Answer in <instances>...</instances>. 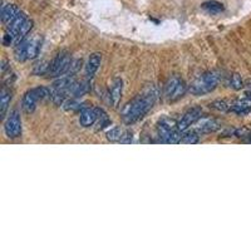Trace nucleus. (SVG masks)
Wrapping results in <instances>:
<instances>
[{
    "instance_id": "1",
    "label": "nucleus",
    "mask_w": 251,
    "mask_h": 251,
    "mask_svg": "<svg viewBox=\"0 0 251 251\" xmlns=\"http://www.w3.org/2000/svg\"><path fill=\"white\" fill-rule=\"evenodd\" d=\"M158 91L154 86L149 87L143 93L132 100L128 104H126L122 111V118L127 125L137 122L143 118L152 109L156 103Z\"/></svg>"
},
{
    "instance_id": "2",
    "label": "nucleus",
    "mask_w": 251,
    "mask_h": 251,
    "mask_svg": "<svg viewBox=\"0 0 251 251\" xmlns=\"http://www.w3.org/2000/svg\"><path fill=\"white\" fill-rule=\"evenodd\" d=\"M220 82V75L217 72H207L188 86V92L194 96H203L214 91Z\"/></svg>"
},
{
    "instance_id": "3",
    "label": "nucleus",
    "mask_w": 251,
    "mask_h": 251,
    "mask_svg": "<svg viewBox=\"0 0 251 251\" xmlns=\"http://www.w3.org/2000/svg\"><path fill=\"white\" fill-rule=\"evenodd\" d=\"M51 98V91L46 88V87H37L30 91L26 92L23 96L22 100V109L24 113L30 114L35 111L37 108V103L39 100H50Z\"/></svg>"
},
{
    "instance_id": "4",
    "label": "nucleus",
    "mask_w": 251,
    "mask_h": 251,
    "mask_svg": "<svg viewBox=\"0 0 251 251\" xmlns=\"http://www.w3.org/2000/svg\"><path fill=\"white\" fill-rule=\"evenodd\" d=\"M72 57L68 51L63 50L58 53L57 57L49 63L48 72H47V77L50 78H60L69 73V69L72 66Z\"/></svg>"
},
{
    "instance_id": "5",
    "label": "nucleus",
    "mask_w": 251,
    "mask_h": 251,
    "mask_svg": "<svg viewBox=\"0 0 251 251\" xmlns=\"http://www.w3.org/2000/svg\"><path fill=\"white\" fill-rule=\"evenodd\" d=\"M40 47H42L40 46V40L37 39V38L25 39L15 48V59H17L18 62L34 59V58H37L38 55H39Z\"/></svg>"
},
{
    "instance_id": "6",
    "label": "nucleus",
    "mask_w": 251,
    "mask_h": 251,
    "mask_svg": "<svg viewBox=\"0 0 251 251\" xmlns=\"http://www.w3.org/2000/svg\"><path fill=\"white\" fill-rule=\"evenodd\" d=\"M187 91L188 87L186 86V83L183 82V79H181L177 75H174L165 84L163 94H165L166 100H170V102H175V100H178L180 98H182Z\"/></svg>"
},
{
    "instance_id": "7",
    "label": "nucleus",
    "mask_w": 251,
    "mask_h": 251,
    "mask_svg": "<svg viewBox=\"0 0 251 251\" xmlns=\"http://www.w3.org/2000/svg\"><path fill=\"white\" fill-rule=\"evenodd\" d=\"M28 19V17L25 15V13L20 12L14 19L10 22V23L6 25V30L5 34L3 37V44L5 47L9 46H14L15 44V38H17L18 33H19L20 28L25 23V20Z\"/></svg>"
},
{
    "instance_id": "8",
    "label": "nucleus",
    "mask_w": 251,
    "mask_h": 251,
    "mask_svg": "<svg viewBox=\"0 0 251 251\" xmlns=\"http://www.w3.org/2000/svg\"><path fill=\"white\" fill-rule=\"evenodd\" d=\"M4 132H5L6 137L14 138L20 137L22 134V120H20L19 112L15 109L12 113L9 114V117L6 118L5 123H4Z\"/></svg>"
},
{
    "instance_id": "9",
    "label": "nucleus",
    "mask_w": 251,
    "mask_h": 251,
    "mask_svg": "<svg viewBox=\"0 0 251 251\" xmlns=\"http://www.w3.org/2000/svg\"><path fill=\"white\" fill-rule=\"evenodd\" d=\"M178 123H176V121L171 120V118H162L157 126V133H158V137L161 138V142L167 143L170 136L176 131L178 127Z\"/></svg>"
},
{
    "instance_id": "10",
    "label": "nucleus",
    "mask_w": 251,
    "mask_h": 251,
    "mask_svg": "<svg viewBox=\"0 0 251 251\" xmlns=\"http://www.w3.org/2000/svg\"><path fill=\"white\" fill-rule=\"evenodd\" d=\"M200 118H202V109H201L200 107H194V108L188 109V111L183 114L177 127H178L180 131L185 132L188 127H191L192 125H195Z\"/></svg>"
},
{
    "instance_id": "11",
    "label": "nucleus",
    "mask_w": 251,
    "mask_h": 251,
    "mask_svg": "<svg viewBox=\"0 0 251 251\" xmlns=\"http://www.w3.org/2000/svg\"><path fill=\"white\" fill-rule=\"evenodd\" d=\"M195 125L196 126L194 131H196L197 133H211L221 127L219 121L215 118H200Z\"/></svg>"
},
{
    "instance_id": "12",
    "label": "nucleus",
    "mask_w": 251,
    "mask_h": 251,
    "mask_svg": "<svg viewBox=\"0 0 251 251\" xmlns=\"http://www.w3.org/2000/svg\"><path fill=\"white\" fill-rule=\"evenodd\" d=\"M98 113L97 108H89V107H84L79 113V123L82 127H92L94 123L97 122Z\"/></svg>"
},
{
    "instance_id": "13",
    "label": "nucleus",
    "mask_w": 251,
    "mask_h": 251,
    "mask_svg": "<svg viewBox=\"0 0 251 251\" xmlns=\"http://www.w3.org/2000/svg\"><path fill=\"white\" fill-rule=\"evenodd\" d=\"M107 138L112 142L129 143L132 141V134L128 131H125L121 127H113L107 132Z\"/></svg>"
},
{
    "instance_id": "14",
    "label": "nucleus",
    "mask_w": 251,
    "mask_h": 251,
    "mask_svg": "<svg viewBox=\"0 0 251 251\" xmlns=\"http://www.w3.org/2000/svg\"><path fill=\"white\" fill-rule=\"evenodd\" d=\"M100 62H102V55L100 53H92L89 55L88 60L86 63V75L92 78L96 75L100 67Z\"/></svg>"
},
{
    "instance_id": "15",
    "label": "nucleus",
    "mask_w": 251,
    "mask_h": 251,
    "mask_svg": "<svg viewBox=\"0 0 251 251\" xmlns=\"http://www.w3.org/2000/svg\"><path fill=\"white\" fill-rule=\"evenodd\" d=\"M122 88H123V82L121 78H116L113 80L111 86V92H109V97H111V102L114 107L118 106L121 97H122Z\"/></svg>"
},
{
    "instance_id": "16",
    "label": "nucleus",
    "mask_w": 251,
    "mask_h": 251,
    "mask_svg": "<svg viewBox=\"0 0 251 251\" xmlns=\"http://www.w3.org/2000/svg\"><path fill=\"white\" fill-rule=\"evenodd\" d=\"M20 13L19 8H18L15 4H8V5H4L1 9V22L3 24L8 25L15 17Z\"/></svg>"
},
{
    "instance_id": "17",
    "label": "nucleus",
    "mask_w": 251,
    "mask_h": 251,
    "mask_svg": "<svg viewBox=\"0 0 251 251\" xmlns=\"http://www.w3.org/2000/svg\"><path fill=\"white\" fill-rule=\"evenodd\" d=\"M230 111L237 114H245L251 111V100L250 98H243L231 102V108Z\"/></svg>"
},
{
    "instance_id": "18",
    "label": "nucleus",
    "mask_w": 251,
    "mask_h": 251,
    "mask_svg": "<svg viewBox=\"0 0 251 251\" xmlns=\"http://www.w3.org/2000/svg\"><path fill=\"white\" fill-rule=\"evenodd\" d=\"M10 100H12V93L6 87H3L1 93H0V114H1V118L5 117Z\"/></svg>"
},
{
    "instance_id": "19",
    "label": "nucleus",
    "mask_w": 251,
    "mask_h": 251,
    "mask_svg": "<svg viewBox=\"0 0 251 251\" xmlns=\"http://www.w3.org/2000/svg\"><path fill=\"white\" fill-rule=\"evenodd\" d=\"M31 28H33V20L30 19H26L25 20V23L22 25V28H20L19 33H18L17 38H15V44L14 46H19L22 42H24V40L26 39V37H28L29 34V31L31 30Z\"/></svg>"
},
{
    "instance_id": "20",
    "label": "nucleus",
    "mask_w": 251,
    "mask_h": 251,
    "mask_svg": "<svg viewBox=\"0 0 251 251\" xmlns=\"http://www.w3.org/2000/svg\"><path fill=\"white\" fill-rule=\"evenodd\" d=\"M201 8L205 10V12L210 13V14H219V13L224 12V5L220 1H216V0H208V1H205L202 3Z\"/></svg>"
},
{
    "instance_id": "21",
    "label": "nucleus",
    "mask_w": 251,
    "mask_h": 251,
    "mask_svg": "<svg viewBox=\"0 0 251 251\" xmlns=\"http://www.w3.org/2000/svg\"><path fill=\"white\" fill-rule=\"evenodd\" d=\"M63 107H64V109H66V111H69V112L79 111V109L82 111V109L84 108V107L82 106V103H80L79 100H75V97L71 98V100H66V102L63 103Z\"/></svg>"
},
{
    "instance_id": "22",
    "label": "nucleus",
    "mask_w": 251,
    "mask_h": 251,
    "mask_svg": "<svg viewBox=\"0 0 251 251\" xmlns=\"http://www.w3.org/2000/svg\"><path fill=\"white\" fill-rule=\"evenodd\" d=\"M200 141V133H197L196 131L192 129L191 132H187L182 136V140H181V143H185V145H194V143H197Z\"/></svg>"
},
{
    "instance_id": "23",
    "label": "nucleus",
    "mask_w": 251,
    "mask_h": 251,
    "mask_svg": "<svg viewBox=\"0 0 251 251\" xmlns=\"http://www.w3.org/2000/svg\"><path fill=\"white\" fill-rule=\"evenodd\" d=\"M210 107L219 112H227L231 108V102H227V100H215V102L210 103Z\"/></svg>"
},
{
    "instance_id": "24",
    "label": "nucleus",
    "mask_w": 251,
    "mask_h": 251,
    "mask_svg": "<svg viewBox=\"0 0 251 251\" xmlns=\"http://www.w3.org/2000/svg\"><path fill=\"white\" fill-rule=\"evenodd\" d=\"M230 87H231L232 89H235V91H239V89L243 88L244 82H243V78H241V75H237V73L232 75L231 78H230Z\"/></svg>"
}]
</instances>
